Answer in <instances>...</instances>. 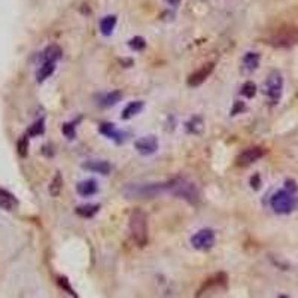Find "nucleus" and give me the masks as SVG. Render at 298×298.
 I'll use <instances>...</instances> for the list:
<instances>
[{"label": "nucleus", "instance_id": "11", "mask_svg": "<svg viewBox=\"0 0 298 298\" xmlns=\"http://www.w3.org/2000/svg\"><path fill=\"white\" fill-rule=\"evenodd\" d=\"M82 169L89 170V172H94V173H100V175H109L112 167L107 161H102V160H91L87 163L82 164Z\"/></svg>", "mask_w": 298, "mask_h": 298}, {"label": "nucleus", "instance_id": "19", "mask_svg": "<svg viewBox=\"0 0 298 298\" xmlns=\"http://www.w3.org/2000/svg\"><path fill=\"white\" fill-rule=\"evenodd\" d=\"M115 26H117V16L115 15H107V16H104L103 20L100 21V30H102V33H103L104 36L112 34Z\"/></svg>", "mask_w": 298, "mask_h": 298}, {"label": "nucleus", "instance_id": "23", "mask_svg": "<svg viewBox=\"0 0 298 298\" xmlns=\"http://www.w3.org/2000/svg\"><path fill=\"white\" fill-rule=\"evenodd\" d=\"M225 282H227V276H225L224 273H219V274L213 276L212 279H208L206 283L203 285V288L198 291V294H197V295H201V294L204 292V289H209L210 286H215V285H219V283H225Z\"/></svg>", "mask_w": 298, "mask_h": 298}, {"label": "nucleus", "instance_id": "34", "mask_svg": "<svg viewBox=\"0 0 298 298\" xmlns=\"http://www.w3.org/2000/svg\"><path fill=\"white\" fill-rule=\"evenodd\" d=\"M279 298H288V297H286V295H281V297H279Z\"/></svg>", "mask_w": 298, "mask_h": 298}, {"label": "nucleus", "instance_id": "33", "mask_svg": "<svg viewBox=\"0 0 298 298\" xmlns=\"http://www.w3.org/2000/svg\"><path fill=\"white\" fill-rule=\"evenodd\" d=\"M169 5H172V6H176V5H179L180 3V0H165Z\"/></svg>", "mask_w": 298, "mask_h": 298}, {"label": "nucleus", "instance_id": "6", "mask_svg": "<svg viewBox=\"0 0 298 298\" xmlns=\"http://www.w3.org/2000/svg\"><path fill=\"white\" fill-rule=\"evenodd\" d=\"M282 89H283V79L282 74L279 72H271L268 74L267 82H266V92L270 97V100L273 103L279 102L281 96H282Z\"/></svg>", "mask_w": 298, "mask_h": 298}, {"label": "nucleus", "instance_id": "20", "mask_svg": "<svg viewBox=\"0 0 298 298\" xmlns=\"http://www.w3.org/2000/svg\"><path fill=\"white\" fill-rule=\"evenodd\" d=\"M100 133L104 134V136L109 137V139H114V140H117V142H121V133L115 128V125L110 124V122H103V124L100 125Z\"/></svg>", "mask_w": 298, "mask_h": 298}, {"label": "nucleus", "instance_id": "14", "mask_svg": "<svg viewBox=\"0 0 298 298\" xmlns=\"http://www.w3.org/2000/svg\"><path fill=\"white\" fill-rule=\"evenodd\" d=\"M55 70V63L54 61H44L42 66L39 67L36 78H38V82H44L45 79H48L51 74L54 73Z\"/></svg>", "mask_w": 298, "mask_h": 298}, {"label": "nucleus", "instance_id": "22", "mask_svg": "<svg viewBox=\"0 0 298 298\" xmlns=\"http://www.w3.org/2000/svg\"><path fill=\"white\" fill-rule=\"evenodd\" d=\"M61 190H63V178H61V175L57 172V173H55V176H54V179L51 180V185H49V194H51L52 197H59L60 193H61Z\"/></svg>", "mask_w": 298, "mask_h": 298}, {"label": "nucleus", "instance_id": "9", "mask_svg": "<svg viewBox=\"0 0 298 298\" xmlns=\"http://www.w3.org/2000/svg\"><path fill=\"white\" fill-rule=\"evenodd\" d=\"M134 146H136L139 154L151 155V154H154L158 149V140H157L155 136H145V137L137 139L134 142Z\"/></svg>", "mask_w": 298, "mask_h": 298}, {"label": "nucleus", "instance_id": "16", "mask_svg": "<svg viewBox=\"0 0 298 298\" xmlns=\"http://www.w3.org/2000/svg\"><path fill=\"white\" fill-rule=\"evenodd\" d=\"M259 66V55L256 52H248L243 57V69L245 72H253Z\"/></svg>", "mask_w": 298, "mask_h": 298}, {"label": "nucleus", "instance_id": "28", "mask_svg": "<svg viewBox=\"0 0 298 298\" xmlns=\"http://www.w3.org/2000/svg\"><path fill=\"white\" fill-rule=\"evenodd\" d=\"M18 154L21 155V157H26L27 155V152H29V139H27V136H23L20 140H18Z\"/></svg>", "mask_w": 298, "mask_h": 298}, {"label": "nucleus", "instance_id": "32", "mask_svg": "<svg viewBox=\"0 0 298 298\" xmlns=\"http://www.w3.org/2000/svg\"><path fill=\"white\" fill-rule=\"evenodd\" d=\"M251 187H252L253 190H259V187H261V179H259V175H253L252 178H251Z\"/></svg>", "mask_w": 298, "mask_h": 298}, {"label": "nucleus", "instance_id": "7", "mask_svg": "<svg viewBox=\"0 0 298 298\" xmlns=\"http://www.w3.org/2000/svg\"><path fill=\"white\" fill-rule=\"evenodd\" d=\"M191 245L198 251H209L215 245V233L210 228L200 230L191 237Z\"/></svg>", "mask_w": 298, "mask_h": 298}, {"label": "nucleus", "instance_id": "26", "mask_svg": "<svg viewBox=\"0 0 298 298\" xmlns=\"http://www.w3.org/2000/svg\"><path fill=\"white\" fill-rule=\"evenodd\" d=\"M241 94H243L245 97H248V99H252L253 96L256 94V85H255L253 82H251V81L245 82L243 87H241Z\"/></svg>", "mask_w": 298, "mask_h": 298}, {"label": "nucleus", "instance_id": "10", "mask_svg": "<svg viewBox=\"0 0 298 298\" xmlns=\"http://www.w3.org/2000/svg\"><path fill=\"white\" fill-rule=\"evenodd\" d=\"M213 69H215V64L213 63H209V64H204L201 69H198V70H195L194 73L190 74V78H188V85L190 87H198V85H201L206 79H208L210 73L213 72Z\"/></svg>", "mask_w": 298, "mask_h": 298}, {"label": "nucleus", "instance_id": "13", "mask_svg": "<svg viewBox=\"0 0 298 298\" xmlns=\"http://www.w3.org/2000/svg\"><path fill=\"white\" fill-rule=\"evenodd\" d=\"M16 206H18V201H16V198H15L14 195L9 191L0 188V209L11 212V210H15Z\"/></svg>", "mask_w": 298, "mask_h": 298}, {"label": "nucleus", "instance_id": "4", "mask_svg": "<svg viewBox=\"0 0 298 298\" xmlns=\"http://www.w3.org/2000/svg\"><path fill=\"white\" fill-rule=\"evenodd\" d=\"M167 190V183H136L125 188L128 198H154Z\"/></svg>", "mask_w": 298, "mask_h": 298}, {"label": "nucleus", "instance_id": "17", "mask_svg": "<svg viewBox=\"0 0 298 298\" xmlns=\"http://www.w3.org/2000/svg\"><path fill=\"white\" fill-rule=\"evenodd\" d=\"M61 48L59 45H49L44 52H42V61H57L61 57Z\"/></svg>", "mask_w": 298, "mask_h": 298}, {"label": "nucleus", "instance_id": "30", "mask_svg": "<svg viewBox=\"0 0 298 298\" xmlns=\"http://www.w3.org/2000/svg\"><path fill=\"white\" fill-rule=\"evenodd\" d=\"M61 132L63 134L69 139V140H72L76 137V132H74V125L73 124H69V122H66V124H63V127H61Z\"/></svg>", "mask_w": 298, "mask_h": 298}, {"label": "nucleus", "instance_id": "3", "mask_svg": "<svg viewBox=\"0 0 298 298\" xmlns=\"http://www.w3.org/2000/svg\"><path fill=\"white\" fill-rule=\"evenodd\" d=\"M271 209L279 215H288L292 210H295L298 204V194L292 193L289 190H281L271 197Z\"/></svg>", "mask_w": 298, "mask_h": 298}, {"label": "nucleus", "instance_id": "27", "mask_svg": "<svg viewBox=\"0 0 298 298\" xmlns=\"http://www.w3.org/2000/svg\"><path fill=\"white\" fill-rule=\"evenodd\" d=\"M128 46H130L132 49H134V51H142V49H145L146 42H145V39H143V38L136 36V38H133V39L128 42Z\"/></svg>", "mask_w": 298, "mask_h": 298}, {"label": "nucleus", "instance_id": "25", "mask_svg": "<svg viewBox=\"0 0 298 298\" xmlns=\"http://www.w3.org/2000/svg\"><path fill=\"white\" fill-rule=\"evenodd\" d=\"M44 132H45L44 119H39V121H36L33 125H30L27 134H29V136H31V137H36V136H41V134H44Z\"/></svg>", "mask_w": 298, "mask_h": 298}, {"label": "nucleus", "instance_id": "2", "mask_svg": "<svg viewBox=\"0 0 298 298\" xmlns=\"http://www.w3.org/2000/svg\"><path fill=\"white\" fill-rule=\"evenodd\" d=\"M167 190L170 193L175 194V195H178L179 198H183V200H187L188 203H193V204H197L198 200H200L198 188L195 187V183L190 182L188 179H173L172 182L167 183Z\"/></svg>", "mask_w": 298, "mask_h": 298}, {"label": "nucleus", "instance_id": "5", "mask_svg": "<svg viewBox=\"0 0 298 298\" xmlns=\"http://www.w3.org/2000/svg\"><path fill=\"white\" fill-rule=\"evenodd\" d=\"M298 30L291 26H283L279 30L274 31V34L270 38V44L279 48H289L297 44Z\"/></svg>", "mask_w": 298, "mask_h": 298}, {"label": "nucleus", "instance_id": "12", "mask_svg": "<svg viewBox=\"0 0 298 298\" xmlns=\"http://www.w3.org/2000/svg\"><path fill=\"white\" fill-rule=\"evenodd\" d=\"M97 182L94 180V179H87V180H82V182H79L78 183V187H76V191L79 195H82V197H89V195H94V194L97 193Z\"/></svg>", "mask_w": 298, "mask_h": 298}, {"label": "nucleus", "instance_id": "8", "mask_svg": "<svg viewBox=\"0 0 298 298\" xmlns=\"http://www.w3.org/2000/svg\"><path fill=\"white\" fill-rule=\"evenodd\" d=\"M266 155V149L261 146H252V148L245 149L237 157L238 165H249L258 160H261Z\"/></svg>", "mask_w": 298, "mask_h": 298}, {"label": "nucleus", "instance_id": "29", "mask_svg": "<svg viewBox=\"0 0 298 298\" xmlns=\"http://www.w3.org/2000/svg\"><path fill=\"white\" fill-rule=\"evenodd\" d=\"M59 285L67 292V294H70L72 297L78 298V295H76V292H74V289L70 286V283H69V281L66 279V277H63V276H60L59 277Z\"/></svg>", "mask_w": 298, "mask_h": 298}, {"label": "nucleus", "instance_id": "24", "mask_svg": "<svg viewBox=\"0 0 298 298\" xmlns=\"http://www.w3.org/2000/svg\"><path fill=\"white\" fill-rule=\"evenodd\" d=\"M122 99V91L119 89H115V91H110L109 94H106L103 99V106H114L118 102H121Z\"/></svg>", "mask_w": 298, "mask_h": 298}, {"label": "nucleus", "instance_id": "15", "mask_svg": "<svg viewBox=\"0 0 298 298\" xmlns=\"http://www.w3.org/2000/svg\"><path fill=\"white\" fill-rule=\"evenodd\" d=\"M142 109H143V102H140V100H137V102H132V103L127 104V106H125V109L122 110L121 118L122 119L133 118L134 115H137V114H140V112H142Z\"/></svg>", "mask_w": 298, "mask_h": 298}, {"label": "nucleus", "instance_id": "1", "mask_svg": "<svg viewBox=\"0 0 298 298\" xmlns=\"http://www.w3.org/2000/svg\"><path fill=\"white\" fill-rule=\"evenodd\" d=\"M128 228L134 243L143 248L148 243V218L142 209H134L128 219Z\"/></svg>", "mask_w": 298, "mask_h": 298}, {"label": "nucleus", "instance_id": "31", "mask_svg": "<svg viewBox=\"0 0 298 298\" xmlns=\"http://www.w3.org/2000/svg\"><path fill=\"white\" fill-rule=\"evenodd\" d=\"M245 110V103L243 102H236L234 103V107L231 110V115H237V114H241Z\"/></svg>", "mask_w": 298, "mask_h": 298}, {"label": "nucleus", "instance_id": "18", "mask_svg": "<svg viewBox=\"0 0 298 298\" xmlns=\"http://www.w3.org/2000/svg\"><path fill=\"white\" fill-rule=\"evenodd\" d=\"M204 130V122L201 117H193L187 122V132L191 134H201Z\"/></svg>", "mask_w": 298, "mask_h": 298}, {"label": "nucleus", "instance_id": "21", "mask_svg": "<svg viewBox=\"0 0 298 298\" xmlns=\"http://www.w3.org/2000/svg\"><path fill=\"white\" fill-rule=\"evenodd\" d=\"M100 206L99 204H85V206H78L76 208V213L82 218H92L97 212H99Z\"/></svg>", "mask_w": 298, "mask_h": 298}]
</instances>
